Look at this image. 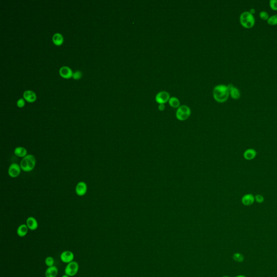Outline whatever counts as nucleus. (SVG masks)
Returning a JSON list of instances; mask_svg holds the SVG:
<instances>
[{"label":"nucleus","instance_id":"1","mask_svg":"<svg viewBox=\"0 0 277 277\" xmlns=\"http://www.w3.org/2000/svg\"><path fill=\"white\" fill-rule=\"evenodd\" d=\"M213 94L214 99L217 101L224 102L226 101L229 97V89L227 86L225 85H218L214 87Z\"/></svg>","mask_w":277,"mask_h":277},{"label":"nucleus","instance_id":"2","mask_svg":"<svg viewBox=\"0 0 277 277\" xmlns=\"http://www.w3.org/2000/svg\"><path fill=\"white\" fill-rule=\"evenodd\" d=\"M239 20L241 26L247 29L251 28L255 25V18L249 11L243 12L240 14Z\"/></svg>","mask_w":277,"mask_h":277},{"label":"nucleus","instance_id":"3","mask_svg":"<svg viewBox=\"0 0 277 277\" xmlns=\"http://www.w3.org/2000/svg\"><path fill=\"white\" fill-rule=\"evenodd\" d=\"M36 161L35 156L32 154H28L22 158L20 165L23 171L29 172L33 170L36 166Z\"/></svg>","mask_w":277,"mask_h":277},{"label":"nucleus","instance_id":"4","mask_svg":"<svg viewBox=\"0 0 277 277\" xmlns=\"http://www.w3.org/2000/svg\"><path fill=\"white\" fill-rule=\"evenodd\" d=\"M191 114V109L189 107L186 105H182L177 108L176 116L180 120H185L189 118Z\"/></svg>","mask_w":277,"mask_h":277},{"label":"nucleus","instance_id":"5","mask_svg":"<svg viewBox=\"0 0 277 277\" xmlns=\"http://www.w3.org/2000/svg\"><path fill=\"white\" fill-rule=\"evenodd\" d=\"M79 269V266L78 262L73 261L67 264L65 270V273L69 277H73L78 273Z\"/></svg>","mask_w":277,"mask_h":277},{"label":"nucleus","instance_id":"6","mask_svg":"<svg viewBox=\"0 0 277 277\" xmlns=\"http://www.w3.org/2000/svg\"><path fill=\"white\" fill-rule=\"evenodd\" d=\"M21 168L20 165L16 163H13L8 168V174L11 177H18L21 173Z\"/></svg>","mask_w":277,"mask_h":277},{"label":"nucleus","instance_id":"7","mask_svg":"<svg viewBox=\"0 0 277 277\" xmlns=\"http://www.w3.org/2000/svg\"><path fill=\"white\" fill-rule=\"evenodd\" d=\"M87 192V185L83 181H80L78 183L75 187V192L79 196H85Z\"/></svg>","mask_w":277,"mask_h":277},{"label":"nucleus","instance_id":"8","mask_svg":"<svg viewBox=\"0 0 277 277\" xmlns=\"http://www.w3.org/2000/svg\"><path fill=\"white\" fill-rule=\"evenodd\" d=\"M60 259L61 261L64 263H70L73 262L74 259V253L70 251H65L61 254Z\"/></svg>","mask_w":277,"mask_h":277},{"label":"nucleus","instance_id":"9","mask_svg":"<svg viewBox=\"0 0 277 277\" xmlns=\"http://www.w3.org/2000/svg\"><path fill=\"white\" fill-rule=\"evenodd\" d=\"M170 94L166 91H161L158 93L156 97V101L160 104H165L170 99Z\"/></svg>","mask_w":277,"mask_h":277},{"label":"nucleus","instance_id":"10","mask_svg":"<svg viewBox=\"0 0 277 277\" xmlns=\"http://www.w3.org/2000/svg\"><path fill=\"white\" fill-rule=\"evenodd\" d=\"M26 225L28 229L31 231H35L38 228V222L36 219L33 217H30L27 218L26 221Z\"/></svg>","mask_w":277,"mask_h":277},{"label":"nucleus","instance_id":"11","mask_svg":"<svg viewBox=\"0 0 277 277\" xmlns=\"http://www.w3.org/2000/svg\"><path fill=\"white\" fill-rule=\"evenodd\" d=\"M59 73L62 77L66 79L71 78L73 74L70 68L67 66L62 67L60 69Z\"/></svg>","mask_w":277,"mask_h":277},{"label":"nucleus","instance_id":"12","mask_svg":"<svg viewBox=\"0 0 277 277\" xmlns=\"http://www.w3.org/2000/svg\"><path fill=\"white\" fill-rule=\"evenodd\" d=\"M255 197L251 194H246L242 198L241 202L245 206H250L255 202Z\"/></svg>","mask_w":277,"mask_h":277},{"label":"nucleus","instance_id":"13","mask_svg":"<svg viewBox=\"0 0 277 277\" xmlns=\"http://www.w3.org/2000/svg\"><path fill=\"white\" fill-rule=\"evenodd\" d=\"M58 274V269L55 266L48 267L45 272L46 277H56Z\"/></svg>","mask_w":277,"mask_h":277},{"label":"nucleus","instance_id":"14","mask_svg":"<svg viewBox=\"0 0 277 277\" xmlns=\"http://www.w3.org/2000/svg\"><path fill=\"white\" fill-rule=\"evenodd\" d=\"M23 97L27 101L32 102L36 100V96L35 93L32 90H26L23 93Z\"/></svg>","mask_w":277,"mask_h":277},{"label":"nucleus","instance_id":"15","mask_svg":"<svg viewBox=\"0 0 277 277\" xmlns=\"http://www.w3.org/2000/svg\"><path fill=\"white\" fill-rule=\"evenodd\" d=\"M257 155V151L254 149H248L244 152V156L245 159L248 160H251L254 159Z\"/></svg>","mask_w":277,"mask_h":277},{"label":"nucleus","instance_id":"16","mask_svg":"<svg viewBox=\"0 0 277 277\" xmlns=\"http://www.w3.org/2000/svg\"><path fill=\"white\" fill-rule=\"evenodd\" d=\"M28 227L26 224H22L19 226L17 229V234L20 237H24L27 234L28 232Z\"/></svg>","mask_w":277,"mask_h":277},{"label":"nucleus","instance_id":"17","mask_svg":"<svg viewBox=\"0 0 277 277\" xmlns=\"http://www.w3.org/2000/svg\"><path fill=\"white\" fill-rule=\"evenodd\" d=\"M14 154L19 158H25L27 154V151L26 148L23 147H18L14 150Z\"/></svg>","mask_w":277,"mask_h":277},{"label":"nucleus","instance_id":"18","mask_svg":"<svg viewBox=\"0 0 277 277\" xmlns=\"http://www.w3.org/2000/svg\"><path fill=\"white\" fill-rule=\"evenodd\" d=\"M229 95L234 100H238L241 97L240 90L236 87H233L229 90Z\"/></svg>","mask_w":277,"mask_h":277},{"label":"nucleus","instance_id":"19","mask_svg":"<svg viewBox=\"0 0 277 277\" xmlns=\"http://www.w3.org/2000/svg\"><path fill=\"white\" fill-rule=\"evenodd\" d=\"M53 41L54 44L57 46H60L62 44L63 38L62 35L60 33H56L53 36Z\"/></svg>","mask_w":277,"mask_h":277},{"label":"nucleus","instance_id":"20","mask_svg":"<svg viewBox=\"0 0 277 277\" xmlns=\"http://www.w3.org/2000/svg\"><path fill=\"white\" fill-rule=\"evenodd\" d=\"M168 102L170 106L173 108H178L180 106V101L176 97H171Z\"/></svg>","mask_w":277,"mask_h":277},{"label":"nucleus","instance_id":"21","mask_svg":"<svg viewBox=\"0 0 277 277\" xmlns=\"http://www.w3.org/2000/svg\"><path fill=\"white\" fill-rule=\"evenodd\" d=\"M267 23L271 26L277 25V14H274L270 16L269 19L267 20Z\"/></svg>","mask_w":277,"mask_h":277},{"label":"nucleus","instance_id":"22","mask_svg":"<svg viewBox=\"0 0 277 277\" xmlns=\"http://www.w3.org/2000/svg\"><path fill=\"white\" fill-rule=\"evenodd\" d=\"M233 258L234 260L237 262H242L244 261V255L240 253H236L234 254Z\"/></svg>","mask_w":277,"mask_h":277},{"label":"nucleus","instance_id":"23","mask_svg":"<svg viewBox=\"0 0 277 277\" xmlns=\"http://www.w3.org/2000/svg\"><path fill=\"white\" fill-rule=\"evenodd\" d=\"M54 259L52 257H48L45 259V264L48 267L54 266Z\"/></svg>","mask_w":277,"mask_h":277},{"label":"nucleus","instance_id":"24","mask_svg":"<svg viewBox=\"0 0 277 277\" xmlns=\"http://www.w3.org/2000/svg\"><path fill=\"white\" fill-rule=\"evenodd\" d=\"M259 17H260V19H262L263 20L267 21V20L269 19V18L270 16H269L268 13H267V11H260V13H259Z\"/></svg>","mask_w":277,"mask_h":277},{"label":"nucleus","instance_id":"25","mask_svg":"<svg viewBox=\"0 0 277 277\" xmlns=\"http://www.w3.org/2000/svg\"><path fill=\"white\" fill-rule=\"evenodd\" d=\"M270 7L273 11H277V0H270L269 2Z\"/></svg>","mask_w":277,"mask_h":277},{"label":"nucleus","instance_id":"26","mask_svg":"<svg viewBox=\"0 0 277 277\" xmlns=\"http://www.w3.org/2000/svg\"><path fill=\"white\" fill-rule=\"evenodd\" d=\"M255 199L256 201L258 203H261L264 202V198L263 196L260 195V194H257L255 196Z\"/></svg>","mask_w":277,"mask_h":277},{"label":"nucleus","instance_id":"27","mask_svg":"<svg viewBox=\"0 0 277 277\" xmlns=\"http://www.w3.org/2000/svg\"><path fill=\"white\" fill-rule=\"evenodd\" d=\"M72 76L74 79H79L81 78L82 73L80 71H76L73 74Z\"/></svg>","mask_w":277,"mask_h":277},{"label":"nucleus","instance_id":"28","mask_svg":"<svg viewBox=\"0 0 277 277\" xmlns=\"http://www.w3.org/2000/svg\"><path fill=\"white\" fill-rule=\"evenodd\" d=\"M25 100L23 98L20 99L17 102V105L19 107H23L25 106Z\"/></svg>","mask_w":277,"mask_h":277},{"label":"nucleus","instance_id":"29","mask_svg":"<svg viewBox=\"0 0 277 277\" xmlns=\"http://www.w3.org/2000/svg\"><path fill=\"white\" fill-rule=\"evenodd\" d=\"M165 104H160L159 105V109L160 111H163L165 109Z\"/></svg>","mask_w":277,"mask_h":277},{"label":"nucleus","instance_id":"30","mask_svg":"<svg viewBox=\"0 0 277 277\" xmlns=\"http://www.w3.org/2000/svg\"><path fill=\"white\" fill-rule=\"evenodd\" d=\"M250 12L252 14H254L255 13V10L254 9V8H251L250 10Z\"/></svg>","mask_w":277,"mask_h":277},{"label":"nucleus","instance_id":"31","mask_svg":"<svg viewBox=\"0 0 277 277\" xmlns=\"http://www.w3.org/2000/svg\"><path fill=\"white\" fill-rule=\"evenodd\" d=\"M236 277H246V276H245L244 275H239V276H237Z\"/></svg>","mask_w":277,"mask_h":277},{"label":"nucleus","instance_id":"32","mask_svg":"<svg viewBox=\"0 0 277 277\" xmlns=\"http://www.w3.org/2000/svg\"><path fill=\"white\" fill-rule=\"evenodd\" d=\"M62 277H69V276H68V275H67V274H65V275H63V276H62Z\"/></svg>","mask_w":277,"mask_h":277},{"label":"nucleus","instance_id":"33","mask_svg":"<svg viewBox=\"0 0 277 277\" xmlns=\"http://www.w3.org/2000/svg\"><path fill=\"white\" fill-rule=\"evenodd\" d=\"M229 277V276H224V277Z\"/></svg>","mask_w":277,"mask_h":277}]
</instances>
